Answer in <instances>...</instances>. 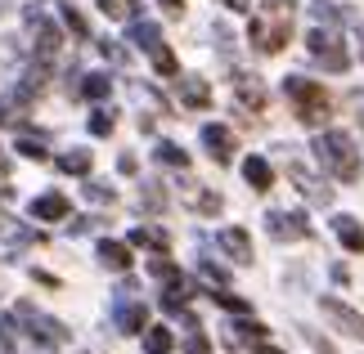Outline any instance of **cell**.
Returning a JSON list of instances; mask_svg holds the SVG:
<instances>
[{
  "label": "cell",
  "mask_w": 364,
  "mask_h": 354,
  "mask_svg": "<svg viewBox=\"0 0 364 354\" xmlns=\"http://www.w3.org/2000/svg\"><path fill=\"white\" fill-rule=\"evenodd\" d=\"M247 40L257 54H279L292 40V0H261L257 18L247 27Z\"/></svg>",
  "instance_id": "6da1fadb"
},
{
  "label": "cell",
  "mask_w": 364,
  "mask_h": 354,
  "mask_svg": "<svg viewBox=\"0 0 364 354\" xmlns=\"http://www.w3.org/2000/svg\"><path fill=\"white\" fill-rule=\"evenodd\" d=\"M315 157H319V166H324L333 179H342V184L360 179V148L342 131H324V135H319L315 139Z\"/></svg>",
  "instance_id": "7a4b0ae2"
},
{
  "label": "cell",
  "mask_w": 364,
  "mask_h": 354,
  "mask_svg": "<svg viewBox=\"0 0 364 354\" xmlns=\"http://www.w3.org/2000/svg\"><path fill=\"white\" fill-rule=\"evenodd\" d=\"M284 90L292 99V108H297V121L301 126H324L333 117V94L319 86V81H306V77H288Z\"/></svg>",
  "instance_id": "3957f363"
},
{
  "label": "cell",
  "mask_w": 364,
  "mask_h": 354,
  "mask_svg": "<svg viewBox=\"0 0 364 354\" xmlns=\"http://www.w3.org/2000/svg\"><path fill=\"white\" fill-rule=\"evenodd\" d=\"M306 50H311V59L324 67V72H346V63H351L342 36L328 32V27H311V32H306Z\"/></svg>",
  "instance_id": "277c9868"
},
{
  "label": "cell",
  "mask_w": 364,
  "mask_h": 354,
  "mask_svg": "<svg viewBox=\"0 0 364 354\" xmlns=\"http://www.w3.org/2000/svg\"><path fill=\"white\" fill-rule=\"evenodd\" d=\"M18 319L27 323V336H36L41 345H68V328H63L59 319L41 314L36 305H27V301H23V305H18Z\"/></svg>",
  "instance_id": "5b68a950"
},
{
  "label": "cell",
  "mask_w": 364,
  "mask_h": 354,
  "mask_svg": "<svg viewBox=\"0 0 364 354\" xmlns=\"http://www.w3.org/2000/svg\"><path fill=\"white\" fill-rule=\"evenodd\" d=\"M265 233L274 243H301V238H311V220L301 211H270L265 216Z\"/></svg>",
  "instance_id": "8992f818"
},
{
  "label": "cell",
  "mask_w": 364,
  "mask_h": 354,
  "mask_svg": "<svg viewBox=\"0 0 364 354\" xmlns=\"http://www.w3.org/2000/svg\"><path fill=\"white\" fill-rule=\"evenodd\" d=\"M27 27H32V36H36V54H41V63H50L54 54H59V45H63V32L54 27L41 9H27Z\"/></svg>",
  "instance_id": "52a82bcc"
},
{
  "label": "cell",
  "mask_w": 364,
  "mask_h": 354,
  "mask_svg": "<svg viewBox=\"0 0 364 354\" xmlns=\"http://www.w3.org/2000/svg\"><path fill=\"white\" fill-rule=\"evenodd\" d=\"M319 309H324V314L333 319V328H338V332H346V336H355V341H364V314H360V309L342 305L338 296H324V301H319Z\"/></svg>",
  "instance_id": "ba28073f"
},
{
  "label": "cell",
  "mask_w": 364,
  "mask_h": 354,
  "mask_svg": "<svg viewBox=\"0 0 364 354\" xmlns=\"http://www.w3.org/2000/svg\"><path fill=\"white\" fill-rule=\"evenodd\" d=\"M288 175H292V184H297V193L306 197V202H315V206H328L333 202V189L328 184H319L306 166H297V162H288Z\"/></svg>",
  "instance_id": "9c48e42d"
},
{
  "label": "cell",
  "mask_w": 364,
  "mask_h": 354,
  "mask_svg": "<svg viewBox=\"0 0 364 354\" xmlns=\"http://www.w3.org/2000/svg\"><path fill=\"white\" fill-rule=\"evenodd\" d=\"M234 99H239V108L243 112H261L265 108V86H261V77H252V72H234Z\"/></svg>",
  "instance_id": "30bf717a"
},
{
  "label": "cell",
  "mask_w": 364,
  "mask_h": 354,
  "mask_svg": "<svg viewBox=\"0 0 364 354\" xmlns=\"http://www.w3.org/2000/svg\"><path fill=\"white\" fill-rule=\"evenodd\" d=\"M203 148L207 153H212V162H220V166H225V162H234V131H230V126H203Z\"/></svg>",
  "instance_id": "8fae6325"
},
{
  "label": "cell",
  "mask_w": 364,
  "mask_h": 354,
  "mask_svg": "<svg viewBox=\"0 0 364 354\" xmlns=\"http://www.w3.org/2000/svg\"><path fill=\"white\" fill-rule=\"evenodd\" d=\"M189 296H193V282L185 274H171L166 278V292H162V309L166 314H180V309L189 305Z\"/></svg>",
  "instance_id": "7c38bea8"
},
{
  "label": "cell",
  "mask_w": 364,
  "mask_h": 354,
  "mask_svg": "<svg viewBox=\"0 0 364 354\" xmlns=\"http://www.w3.org/2000/svg\"><path fill=\"white\" fill-rule=\"evenodd\" d=\"M216 243H220V251H225L230 260H239V265L252 260V238H247L243 229H220V233H216Z\"/></svg>",
  "instance_id": "4fadbf2b"
},
{
  "label": "cell",
  "mask_w": 364,
  "mask_h": 354,
  "mask_svg": "<svg viewBox=\"0 0 364 354\" xmlns=\"http://www.w3.org/2000/svg\"><path fill=\"white\" fill-rule=\"evenodd\" d=\"M333 233H338V243L351 251V256H360V251H364V224L355 216H338V220H333Z\"/></svg>",
  "instance_id": "5bb4252c"
},
{
  "label": "cell",
  "mask_w": 364,
  "mask_h": 354,
  "mask_svg": "<svg viewBox=\"0 0 364 354\" xmlns=\"http://www.w3.org/2000/svg\"><path fill=\"white\" fill-rule=\"evenodd\" d=\"M27 211H32V220H50V224L54 220H68V197L63 193H41Z\"/></svg>",
  "instance_id": "9a60e30c"
},
{
  "label": "cell",
  "mask_w": 364,
  "mask_h": 354,
  "mask_svg": "<svg viewBox=\"0 0 364 354\" xmlns=\"http://www.w3.org/2000/svg\"><path fill=\"white\" fill-rule=\"evenodd\" d=\"M180 104L185 108H207L212 104V86L203 77H180Z\"/></svg>",
  "instance_id": "2e32d148"
},
{
  "label": "cell",
  "mask_w": 364,
  "mask_h": 354,
  "mask_svg": "<svg viewBox=\"0 0 364 354\" xmlns=\"http://www.w3.org/2000/svg\"><path fill=\"white\" fill-rule=\"evenodd\" d=\"M243 179H247L257 193H265V189L274 184V171H270V162H265V157H243Z\"/></svg>",
  "instance_id": "e0dca14e"
},
{
  "label": "cell",
  "mask_w": 364,
  "mask_h": 354,
  "mask_svg": "<svg viewBox=\"0 0 364 354\" xmlns=\"http://www.w3.org/2000/svg\"><path fill=\"white\" fill-rule=\"evenodd\" d=\"M126 40H131V45H139V50H158V45H162V27H158V23H131Z\"/></svg>",
  "instance_id": "ac0fdd59"
},
{
  "label": "cell",
  "mask_w": 364,
  "mask_h": 354,
  "mask_svg": "<svg viewBox=\"0 0 364 354\" xmlns=\"http://www.w3.org/2000/svg\"><path fill=\"white\" fill-rule=\"evenodd\" d=\"M100 260H104L108 269H131V247H126V243H113V238H104V243H100Z\"/></svg>",
  "instance_id": "d6986e66"
},
{
  "label": "cell",
  "mask_w": 364,
  "mask_h": 354,
  "mask_svg": "<svg viewBox=\"0 0 364 354\" xmlns=\"http://www.w3.org/2000/svg\"><path fill=\"white\" fill-rule=\"evenodd\" d=\"M117 328H122V332H144V328H149V309L135 305V301L122 305V309H117Z\"/></svg>",
  "instance_id": "ffe728a7"
},
{
  "label": "cell",
  "mask_w": 364,
  "mask_h": 354,
  "mask_svg": "<svg viewBox=\"0 0 364 354\" xmlns=\"http://www.w3.org/2000/svg\"><path fill=\"white\" fill-rule=\"evenodd\" d=\"M261 336H265V328H261L257 319H243V323H230V328H225V341H230V345H243V341H261Z\"/></svg>",
  "instance_id": "44dd1931"
},
{
  "label": "cell",
  "mask_w": 364,
  "mask_h": 354,
  "mask_svg": "<svg viewBox=\"0 0 364 354\" xmlns=\"http://www.w3.org/2000/svg\"><path fill=\"white\" fill-rule=\"evenodd\" d=\"M185 197H189L193 211H203V216H216V211H220V193H212V189H198V184H189Z\"/></svg>",
  "instance_id": "7402d4cb"
},
{
  "label": "cell",
  "mask_w": 364,
  "mask_h": 354,
  "mask_svg": "<svg viewBox=\"0 0 364 354\" xmlns=\"http://www.w3.org/2000/svg\"><path fill=\"white\" fill-rule=\"evenodd\" d=\"M153 157H158L162 166H176V171H185V166H189V153L180 148V144H171V139H162V144L153 148Z\"/></svg>",
  "instance_id": "603a6c76"
},
{
  "label": "cell",
  "mask_w": 364,
  "mask_h": 354,
  "mask_svg": "<svg viewBox=\"0 0 364 354\" xmlns=\"http://www.w3.org/2000/svg\"><path fill=\"white\" fill-rule=\"evenodd\" d=\"M59 171L63 175H90V148H73L59 157Z\"/></svg>",
  "instance_id": "cb8c5ba5"
},
{
  "label": "cell",
  "mask_w": 364,
  "mask_h": 354,
  "mask_svg": "<svg viewBox=\"0 0 364 354\" xmlns=\"http://www.w3.org/2000/svg\"><path fill=\"white\" fill-rule=\"evenodd\" d=\"M131 247H153V251H166V247H171V238H166L162 229H149V224H139V229L131 233Z\"/></svg>",
  "instance_id": "d4e9b609"
},
{
  "label": "cell",
  "mask_w": 364,
  "mask_h": 354,
  "mask_svg": "<svg viewBox=\"0 0 364 354\" xmlns=\"http://www.w3.org/2000/svg\"><path fill=\"white\" fill-rule=\"evenodd\" d=\"M171 345H176V336L166 328H144V354H171Z\"/></svg>",
  "instance_id": "484cf974"
},
{
  "label": "cell",
  "mask_w": 364,
  "mask_h": 354,
  "mask_svg": "<svg viewBox=\"0 0 364 354\" xmlns=\"http://www.w3.org/2000/svg\"><path fill=\"white\" fill-rule=\"evenodd\" d=\"M311 13H315L319 23H328V27H342V23H346V9H338L333 0H315V5H311Z\"/></svg>",
  "instance_id": "4316f807"
},
{
  "label": "cell",
  "mask_w": 364,
  "mask_h": 354,
  "mask_svg": "<svg viewBox=\"0 0 364 354\" xmlns=\"http://www.w3.org/2000/svg\"><path fill=\"white\" fill-rule=\"evenodd\" d=\"M149 59H153V67H158V77H180V63H176V54L166 50V45L149 50Z\"/></svg>",
  "instance_id": "83f0119b"
},
{
  "label": "cell",
  "mask_w": 364,
  "mask_h": 354,
  "mask_svg": "<svg viewBox=\"0 0 364 354\" xmlns=\"http://www.w3.org/2000/svg\"><path fill=\"white\" fill-rule=\"evenodd\" d=\"M59 13H63L68 32H73L77 40H90V27H86V18H81V9H77V5H59Z\"/></svg>",
  "instance_id": "f1b7e54d"
},
{
  "label": "cell",
  "mask_w": 364,
  "mask_h": 354,
  "mask_svg": "<svg viewBox=\"0 0 364 354\" xmlns=\"http://www.w3.org/2000/svg\"><path fill=\"white\" fill-rule=\"evenodd\" d=\"M108 90H113V77H104V72H90L81 81V94L86 99H108Z\"/></svg>",
  "instance_id": "f546056e"
},
{
  "label": "cell",
  "mask_w": 364,
  "mask_h": 354,
  "mask_svg": "<svg viewBox=\"0 0 364 354\" xmlns=\"http://www.w3.org/2000/svg\"><path fill=\"white\" fill-rule=\"evenodd\" d=\"M100 9H104V18H135L139 0H100Z\"/></svg>",
  "instance_id": "4dcf8cb0"
},
{
  "label": "cell",
  "mask_w": 364,
  "mask_h": 354,
  "mask_svg": "<svg viewBox=\"0 0 364 354\" xmlns=\"http://www.w3.org/2000/svg\"><path fill=\"white\" fill-rule=\"evenodd\" d=\"M212 301H216V305H225V309H234V314H247V309H252L243 296H230L225 287H212Z\"/></svg>",
  "instance_id": "1f68e13d"
},
{
  "label": "cell",
  "mask_w": 364,
  "mask_h": 354,
  "mask_svg": "<svg viewBox=\"0 0 364 354\" xmlns=\"http://www.w3.org/2000/svg\"><path fill=\"white\" fill-rule=\"evenodd\" d=\"M113 126H117V117L108 108H100V112H90V135H113Z\"/></svg>",
  "instance_id": "d6a6232c"
},
{
  "label": "cell",
  "mask_w": 364,
  "mask_h": 354,
  "mask_svg": "<svg viewBox=\"0 0 364 354\" xmlns=\"http://www.w3.org/2000/svg\"><path fill=\"white\" fill-rule=\"evenodd\" d=\"M18 153H23V157H32V162H46V144H41V139H32V135L18 139Z\"/></svg>",
  "instance_id": "836d02e7"
},
{
  "label": "cell",
  "mask_w": 364,
  "mask_h": 354,
  "mask_svg": "<svg viewBox=\"0 0 364 354\" xmlns=\"http://www.w3.org/2000/svg\"><path fill=\"white\" fill-rule=\"evenodd\" d=\"M86 197H90V202H100V206H113L117 202V193L104 189V184H86Z\"/></svg>",
  "instance_id": "e575fe53"
},
{
  "label": "cell",
  "mask_w": 364,
  "mask_h": 354,
  "mask_svg": "<svg viewBox=\"0 0 364 354\" xmlns=\"http://www.w3.org/2000/svg\"><path fill=\"white\" fill-rule=\"evenodd\" d=\"M100 50H104V59H113V63H126V50L117 45V40H100Z\"/></svg>",
  "instance_id": "d590c367"
},
{
  "label": "cell",
  "mask_w": 364,
  "mask_h": 354,
  "mask_svg": "<svg viewBox=\"0 0 364 354\" xmlns=\"http://www.w3.org/2000/svg\"><path fill=\"white\" fill-rule=\"evenodd\" d=\"M207 350H212V341H207V336L193 328V332H189V354H207Z\"/></svg>",
  "instance_id": "8d00e7d4"
},
{
  "label": "cell",
  "mask_w": 364,
  "mask_h": 354,
  "mask_svg": "<svg viewBox=\"0 0 364 354\" xmlns=\"http://www.w3.org/2000/svg\"><path fill=\"white\" fill-rule=\"evenodd\" d=\"M0 345L14 350V323H9V319H0Z\"/></svg>",
  "instance_id": "74e56055"
},
{
  "label": "cell",
  "mask_w": 364,
  "mask_h": 354,
  "mask_svg": "<svg viewBox=\"0 0 364 354\" xmlns=\"http://www.w3.org/2000/svg\"><path fill=\"white\" fill-rule=\"evenodd\" d=\"M351 112H355V121L364 126V90H355V94H351Z\"/></svg>",
  "instance_id": "f35d334b"
},
{
  "label": "cell",
  "mask_w": 364,
  "mask_h": 354,
  "mask_svg": "<svg viewBox=\"0 0 364 354\" xmlns=\"http://www.w3.org/2000/svg\"><path fill=\"white\" fill-rule=\"evenodd\" d=\"M220 5L234 9V13H247V9H252V0H220Z\"/></svg>",
  "instance_id": "ab89813d"
},
{
  "label": "cell",
  "mask_w": 364,
  "mask_h": 354,
  "mask_svg": "<svg viewBox=\"0 0 364 354\" xmlns=\"http://www.w3.org/2000/svg\"><path fill=\"white\" fill-rule=\"evenodd\" d=\"M158 5H162L166 13H185V0H158Z\"/></svg>",
  "instance_id": "60d3db41"
},
{
  "label": "cell",
  "mask_w": 364,
  "mask_h": 354,
  "mask_svg": "<svg viewBox=\"0 0 364 354\" xmlns=\"http://www.w3.org/2000/svg\"><path fill=\"white\" fill-rule=\"evenodd\" d=\"M117 166H122L126 175H135V157H131V153H122V157H117Z\"/></svg>",
  "instance_id": "b9f144b4"
},
{
  "label": "cell",
  "mask_w": 364,
  "mask_h": 354,
  "mask_svg": "<svg viewBox=\"0 0 364 354\" xmlns=\"http://www.w3.org/2000/svg\"><path fill=\"white\" fill-rule=\"evenodd\" d=\"M311 345H315V350H319V354H333V345H328V341H324V336H311Z\"/></svg>",
  "instance_id": "7bdbcfd3"
},
{
  "label": "cell",
  "mask_w": 364,
  "mask_h": 354,
  "mask_svg": "<svg viewBox=\"0 0 364 354\" xmlns=\"http://www.w3.org/2000/svg\"><path fill=\"white\" fill-rule=\"evenodd\" d=\"M252 354H284V350H274V345H252Z\"/></svg>",
  "instance_id": "ee69618b"
},
{
  "label": "cell",
  "mask_w": 364,
  "mask_h": 354,
  "mask_svg": "<svg viewBox=\"0 0 364 354\" xmlns=\"http://www.w3.org/2000/svg\"><path fill=\"white\" fill-rule=\"evenodd\" d=\"M360 59H364V27H360Z\"/></svg>",
  "instance_id": "f6af8a7d"
},
{
  "label": "cell",
  "mask_w": 364,
  "mask_h": 354,
  "mask_svg": "<svg viewBox=\"0 0 364 354\" xmlns=\"http://www.w3.org/2000/svg\"><path fill=\"white\" fill-rule=\"evenodd\" d=\"M5 117H9V112H5V108H0V121H5Z\"/></svg>",
  "instance_id": "bcb514c9"
}]
</instances>
